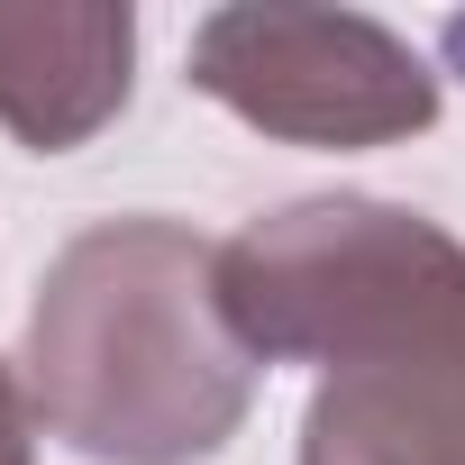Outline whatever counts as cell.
<instances>
[{
    "mask_svg": "<svg viewBox=\"0 0 465 465\" xmlns=\"http://www.w3.org/2000/svg\"><path fill=\"white\" fill-rule=\"evenodd\" d=\"M192 83L292 146H392L438 119V74L356 10H210Z\"/></svg>",
    "mask_w": 465,
    "mask_h": 465,
    "instance_id": "3957f363",
    "label": "cell"
},
{
    "mask_svg": "<svg viewBox=\"0 0 465 465\" xmlns=\"http://www.w3.org/2000/svg\"><path fill=\"white\" fill-rule=\"evenodd\" d=\"M28 401L92 465H201L238 438L256 356L219 311V247L183 219H101L28 311Z\"/></svg>",
    "mask_w": 465,
    "mask_h": 465,
    "instance_id": "6da1fadb",
    "label": "cell"
},
{
    "mask_svg": "<svg viewBox=\"0 0 465 465\" xmlns=\"http://www.w3.org/2000/svg\"><path fill=\"white\" fill-rule=\"evenodd\" d=\"M465 283V247L392 201H292L219 247V311L256 365H338Z\"/></svg>",
    "mask_w": 465,
    "mask_h": 465,
    "instance_id": "7a4b0ae2",
    "label": "cell"
},
{
    "mask_svg": "<svg viewBox=\"0 0 465 465\" xmlns=\"http://www.w3.org/2000/svg\"><path fill=\"white\" fill-rule=\"evenodd\" d=\"M302 465H465V283L320 374Z\"/></svg>",
    "mask_w": 465,
    "mask_h": 465,
    "instance_id": "277c9868",
    "label": "cell"
},
{
    "mask_svg": "<svg viewBox=\"0 0 465 465\" xmlns=\"http://www.w3.org/2000/svg\"><path fill=\"white\" fill-rule=\"evenodd\" d=\"M0 465H37V401L10 365H0Z\"/></svg>",
    "mask_w": 465,
    "mask_h": 465,
    "instance_id": "8992f818",
    "label": "cell"
},
{
    "mask_svg": "<svg viewBox=\"0 0 465 465\" xmlns=\"http://www.w3.org/2000/svg\"><path fill=\"white\" fill-rule=\"evenodd\" d=\"M128 64H137L128 10H19V0H0V128L28 155H64L101 119H119Z\"/></svg>",
    "mask_w": 465,
    "mask_h": 465,
    "instance_id": "5b68a950",
    "label": "cell"
}]
</instances>
